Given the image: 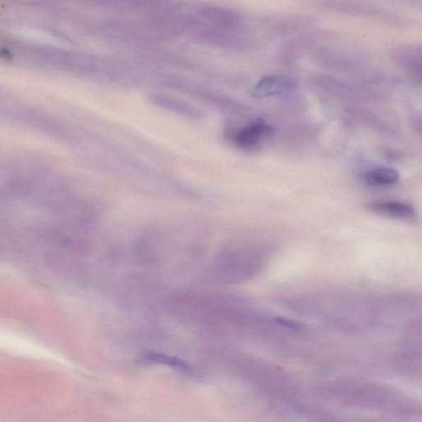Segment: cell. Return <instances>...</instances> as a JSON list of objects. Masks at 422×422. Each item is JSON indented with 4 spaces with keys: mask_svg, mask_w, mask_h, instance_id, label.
I'll return each mask as SVG.
<instances>
[{
    "mask_svg": "<svg viewBox=\"0 0 422 422\" xmlns=\"http://www.w3.org/2000/svg\"><path fill=\"white\" fill-rule=\"evenodd\" d=\"M273 129L263 120H257L242 128L235 136L236 146L242 148L255 147L262 138L270 135Z\"/></svg>",
    "mask_w": 422,
    "mask_h": 422,
    "instance_id": "6da1fadb",
    "label": "cell"
},
{
    "mask_svg": "<svg viewBox=\"0 0 422 422\" xmlns=\"http://www.w3.org/2000/svg\"><path fill=\"white\" fill-rule=\"evenodd\" d=\"M294 87L290 78L281 76H268L261 79L255 87L252 88V93L254 97L263 98L278 95L289 91Z\"/></svg>",
    "mask_w": 422,
    "mask_h": 422,
    "instance_id": "7a4b0ae2",
    "label": "cell"
},
{
    "mask_svg": "<svg viewBox=\"0 0 422 422\" xmlns=\"http://www.w3.org/2000/svg\"><path fill=\"white\" fill-rule=\"evenodd\" d=\"M369 208L371 211L380 215L402 218V220H411L415 216L414 206L403 201L375 202L370 205Z\"/></svg>",
    "mask_w": 422,
    "mask_h": 422,
    "instance_id": "3957f363",
    "label": "cell"
},
{
    "mask_svg": "<svg viewBox=\"0 0 422 422\" xmlns=\"http://www.w3.org/2000/svg\"><path fill=\"white\" fill-rule=\"evenodd\" d=\"M400 175L398 171L388 167L372 168L365 175V180L372 186H389L398 182Z\"/></svg>",
    "mask_w": 422,
    "mask_h": 422,
    "instance_id": "277c9868",
    "label": "cell"
},
{
    "mask_svg": "<svg viewBox=\"0 0 422 422\" xmlns=\"http://www.w3.org/2000/svg\"><path fill=\"white\" fill-rule=\"evenodd\" d=\"M143 361L152 364L165 365L182 371L189 369V366L184 361L177 359L176 357L163 354L148 353L143 356Z\"/></svg>",
    "mask_w": 422,
    "mask_h": 422,
    "instance_id": "5b68a950",
    "label": "cell"
},
{
    "mask_svg": "<svg viewBox=\"0 0 422 422\" xmlns=\"http://www.w3.org/2000/svg\"><path fill=\"white\" fill-rule=\"evenodd\" d=\"M277 322H280V324L285 325L288 327H291V329H299V327H300L299 325H298V324H296V322H293V321L278 319Z\"/></svg>",
    "mask_w": 422,
    "mask_h": 422,
    "instance_id": "8992f818",
    "label": "cell"
}]
</instances>
